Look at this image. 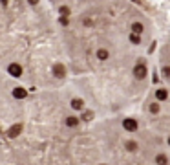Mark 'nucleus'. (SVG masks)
<instances>
[{
    "label": "nucleus",
    "instance_id": "nucleus-1",
    "mask_svg": "<svg viewBox=\"0 0 170 165\" xmlns=\"http://www.w3.org/2000/svg\"><path fill=\"white\" fill-rule=\"evenodd\" d=\"M71 74L154 57L166 11L152 0H48Z\"/></svg>",
    "mask_w": 170,
    "mask_h": 165
},
{
    "label": "nucleus",
    "instance_id": "nucleus-2",
    "mask_svg": "<svg viewBox=\"0 0 170 165\" xmlns=\"http://www.w3.org/2000/svg\"><path fill=\"white\" fill-rule=\"evenodd\" d=\"M152 2H154L157 8H161L163 11H166V13L170 15V0H152Z\"/></svg>",
    "mask_w": 170,
    "mask_h": 165
}]
</instances>
